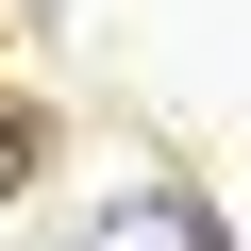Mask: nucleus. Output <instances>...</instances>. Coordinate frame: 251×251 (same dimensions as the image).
Masks as SVG:
<instances>
[{"instance_id": "nucleus-1", "label": "nucleus", "mask_w": 251, "mask_h": 251, "mask_svg": "<svg viewBox=\"0 0 251 251\" xmlns=\"http://www.w3.org/2000/svg\"><path fill=\"white\" fill-rule=\"evenodd\" d=\"M84 251H218V218L201 201H168V184H134V201H100V234Z\"/></svg>"}]
</instances>
